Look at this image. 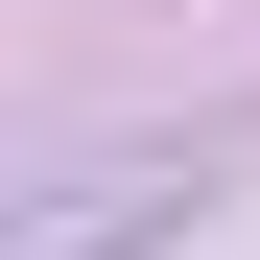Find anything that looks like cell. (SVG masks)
<instances>
[{
	"label": "cell",
	"mask_w": 260,
	"mask_h": 260,
	"mask_svg": "<svg viewBox=\"0 0 260 260\" xmlns=\"http://www.w3.org/2000/svg\"><path fill=\"white\" fill-rule=\"evenodd\" d=\"M166 213H189V166H95V189H71L24 260H118V237H166Z\"/></svg>",
	"instance_id": "cell-1"
}]
</instances>
